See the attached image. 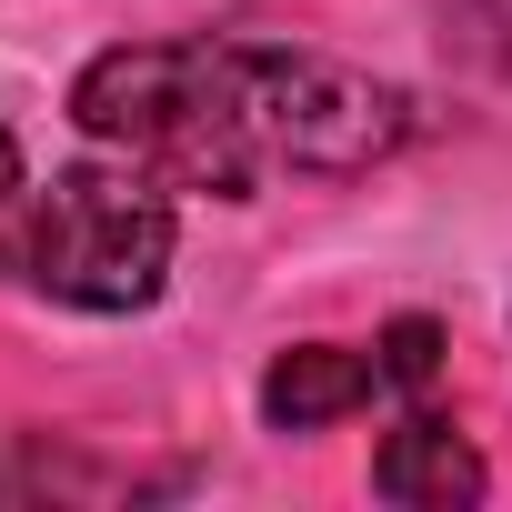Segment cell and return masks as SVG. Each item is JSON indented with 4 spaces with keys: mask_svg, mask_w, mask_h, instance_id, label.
<instances>
[{
    "mask_svg": "<svg viewBox=\"0 0 512 512\" xmlns=\"http://www.w3.org/2000/svg\"><path fill=\"white\" fill-rule=\"evenodd\" d=\"M171 241H181L171 181H151L141 161L101 151V161L51 171V191H31L21 272L71 312H141L171 282Z\"/></svg>",
    "mask_w": 512,
    "mask_h": 512,
    "instance_id": "obj_2",
    "label": "cell"
},
{
    "mask_svg": "<svg viewBox=\"0 0 512 512\" xmlns=\"http://www.w3.org/2000/svg\"><path fill=\"white\" fill-rule=\"evenodd\" d=\"M372 492H382V502H482V462H472V442H462L432 402H412V412L392 422L382 462H372Z\"/></svg>",
    "mask_w": 512,
    "mask_h": 512,
    "instance_id": "obj_4",
    "label": "cell"
},
{
    "mask_svg": "<svg viewBox=\"0 0 512 512\" xmlns=\"http://www.w3.org/2000/svg\"><path fill=\"white\" fill-rule=\"evenodd\" d=\"M21 221H31V171H21V141L0 131V262H21Z\"/></svg>",
    "mask_w": 512,
    "mask_h": 512,
    "instance_id": "obj_5",
    "label": "cell"
},
{
    "mask_svg": "<svg viewBox=\"0 0 512 512\" xmlns=\"http://www.w3.org/2000/svg\"><path fill=\"white\" fill-rule=\"evenodd\" d=\"M422 402L402 372H392V352L372 342V352H352V342H302V352H282L272 372H262V422L272 432H322V422H342V412H372V402Z\"/></svg>",
    "mask_w": 512,
    "mask_h": 512,
    "instance_id": "obj_3",
    "label": "cell"
},
{
    "mask_svg": "<svg viewBox=\"0 0 512 512\" xmlns=\"http://www.w3.org/2000/svg\"><path fill=\"white\" fill-rule=\"evenodd\" d=\"M91 151L141 161L171 191L251 201L262 181H342L402 151L412 101L352 61L272 41H131L71 81Z\"/></svg>",
    "mask_w": 512,
    "mask_h": 512,
    "instance_id": "obj_1",
    "label": "cell"
}]
</instances>
